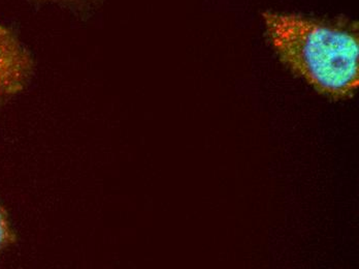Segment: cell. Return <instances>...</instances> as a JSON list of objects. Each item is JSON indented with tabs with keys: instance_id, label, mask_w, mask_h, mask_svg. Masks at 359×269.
<instances>
[{
	"instance_id": "1",
	"label": "cell",
	"mask_w": 359,
	"mask_h": 269,
	"mask_svg": "<svg viewBox=\"0 0 359 269\" xmlns=\"http://www.w3.org/2000/svg\"><path fill=\"white\" fill-rule=\"evenodd\" d=\"M262 18L281 60L318 93L339 100L358 91V23L275 12L264 13Z\"/></svg>"
},
{
	"instance_id": "2",
	"label": "cell",
	"mask_w": 359,
	"mask_h": 269,
	"mask_svg": "<svg viewBox=\"0 0 359 269\" xmlns=\"http://www.w3.org/2000/svg\"><path fill=\"white\" fill-rule=\"evenodd\" d=\"M34 69L27 48L11 28L0 23V108L25 88Z\"/></svg>"
},
{
	"instance_id": "3",
	"label": "cell",
	"mask_w": 359,
	"mask_h": 269,
	"mask_svg": "<svg viewBox=\"0 0 359 269\" xmlns=\"http://www.w3.org/2000/svg\"><path fill=\"white\" fill-rule=\"evenodd\" d=\"M14 242V233L11 228L8 214L0 203V253Z\"/></svg>"
},
{
	"instance_id": "4",
	"label": "cell",
	"mask_w": 359,
	"mask_h": 269,
	"mask_svg": "<svg viewBox=\"0 0 359 269\" xmlns=\"http://www.w3.org/2000/svg\"><path fill=\"white\" fill-rule=\"evenodd\" d=\"M41 1L51 2V4H59V6H74L82 4L84 0H41Z\"/></svg>"
}]
</instances>
